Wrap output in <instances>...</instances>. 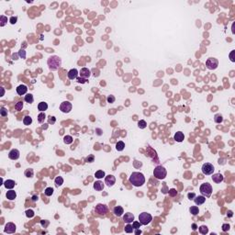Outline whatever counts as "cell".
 Segmentation results:
<instances>
[{"mask_svg": "<svg viewBox=\"0 0 235 235\" xmlns=\"http://www.w3.org/2000/svg\"><path fill=\"white\" fill-rule=\"evenodd\" d=\"M47 64L50 70L52 71H55L59 68L61 67L62 65V59L59 57V56H56V55H53V56H51V57L48 59L47 61Z\"/></svg>", "mask_w": 235, "mask_h": 235, "instance_id": "obj_2", "label": "cell"}, {"mask_svg": "<svg viewBox=\"0 0 235 235\" xmlns=\"http://www.w3.org/2000/svg\"><path fill=\"white\" fill-rule=\"evenodd\" d=\"M19 151L18 150H17V149H13V150H11L9 151V153H8V157H9V159L11 160H18V158H19Z\"/></svg>", "mask_w": 235, "mask_h": 235, "instance_id": "obj_12", "label": "cell"}, {"mask_svg": "<svg viewBox=\"0 0 235 235\" xmlns=\"http://www.w3.org/2000/svg\"><path fill=\"white\" fill-rule=\"evenodd\" d=\"M218 65H219V61L216 58L210 57L206 61V66L209 70H215L218 67Z\"/></svg>", "mask_w": 235, "mask_h": 235, "instance_id": "obj_6", "label": "cell"}, {"mask_svg": "<svg viewBox=\"0 0 235 235\" xmlns=\"http://www.w3.org/2000/svg\"><path fill=\"white\" fill-rule=\"evenodd\" d=\"M54 182H55L56 187H61V186L63 184V178L62 177V176H57V177L55 178Z\"/></svg>", "mask_w": 235, "mask_h": 235, "instance_id": "obj_30", "label": "cell"}, {"mask_svg": "<svg viewBox=\"0 0 235 235\" xmlns=\"http://www.w3.org/2000/svg\"><path fill=\"white\" fill-rule=\"evenodd\" d=\"M41 224H42V227H44V228H46L48 225L50 224V222H49V220H41Z\"/></svg>", "mask_w": 235, "mask_h": 235, "instance_id": "obj_51", "label": "cell"}, {"mask_svg": "<svg viewBox=\"0 0 235 235\" xmlns=\"http://www.w3.org/2000/svg\"><path fill=\"white\" fill-rule=\"evenodd\" d=\"M80 75H81V77H83V78H85L87 79L91 75V72H90V70H89L88 68H82L81 69V71H80Z\"/></svg>", "mask_w": 235, "mask_h": 235, "instance_id": "obj_16", "label": "cell"}, {"mask_svg": "<svg viewBox=\"0 0 235 235\" xmlns=\"http://www.w3.org/2000/svg\"><path fill=\"white\" fill-rule=\"evenodd\" d=\"M73 137L70 135L64 136V138H63V142H64L65 144H71V143L73 142Z\"/></svg>", "mask_w": 235, "mask_h": 235, "instance_id": "obj_26", "label": "cell"}, {"mask_svg": "<svg viewBox=\"0 0 235 235\" xmlns=\"http://www.w3.org/2000/svg\"><path fill=\"white\" fill-rule=\"evenodd\" d=\"M1 90H2V96H4V93H5V91H4V88L3 87H1Z\"/></svg>", "mask_w": 235, "mask_h": 235, "instance_id": "obj_58", "label": "cell"}, {"mask_svg": "<svg viewBox=\"0 0 235 235\" xmlns=\"http://www.w3.org/2000/svg\"><path fill=\"white\" fill-rule=\"evenodd\" d=\"M134 230V228L132 227V225H131V223H127L125 227V231L127 233H131L132 231Z\"/></svg>", "mask_w": 235, "mask_h": 235, "instance_id": "obj_33", "label": "cell"}, {"mask_svg": "<svg viewBox=\"0 0 235 235\" xmlns=\"http://www.w3.org/2000/svg\"><path fill=\"white\" fill-rule=\"evenodd\" d=\"M192 228H193V230H196L197 229H198V226H197V224H195V223H193L192 224Z\"/></svg>", "mask_w": 235, "mask_h": 235, "instance_id": "obj_55", "label": "cell"}, {"mask_svg": "<svg viewBox=\"0 0 235 235\" xmlns=\"http://www.w3.org/2000/svg\"><path fill=\"white\" fill-rule=\"evenodd\" d=\"M141 222L140 221H133V223H132V227L134 228V229H140V227H141Z\"/></svg>", "mask_w": 235, "mask_h": 235, "instance_id": "obj_47", "label": "cell"}, {"mask_svg": "<svg viewBox=\"0 0 235 235\" xmlns=\"http://www.w3.org/2000/svg\"><path fill=\"white\" fill-rule=\"evenodd\" d=\"M76 80H77V82H78V83H81V84H84V83H86V82H87V80H86V79L83 78V77H81V76H80V77H77V78H76Z\"/></svg>", "mask_w": 235, "mask_h": 235, "instance_id": "obj_50", "label": "cell"}, {"mask_svg": "<svg viewBox=\"0 0 235 235\" xmlns=\"http://www.w3.org/2000/svg\"><path fill=\"white\" fill-rule=\"evenodd\" d=\"M95 176L97 178V179H101V178H103L105 176V172L104 171H102V170H98V171L96 172Z\"/></svg>", "mask_w": 235, "mask_h": 235, "instance_id": "obj_32", "label": "cell"}, {"mask_svg": "<svg viewBox=\"0 0 235 235\" xmlns=\"http://www.w3.org/2000/svg\"><path fill=\"white\" fill-rule=\"evenodd\" d=\"M194 201H195V203L197 204V205H202V204L205 203L206 198L204 196H198V197H195Z\"/></svg>", "mask_w": 235, "mask_h": 235, "instance_id": "obj_22", "label": "cell"}, {"mask_svg": "<svg viewBox=\"0 0 235 235\" xmlns=\"http://www.w3.org/2000/svg\"><path fill=\"white\" fill-rule=\"evenodd\" d=\"M34 215H35V213H34V211L32 209H28V210H26V216L28 218H33Z\"/></svg>", "mask_w": 235, "mask_h": 235, "instance_id": "obj_40", "label": "cell"}, {"mask_svg": "<svg viewBox=\"0 0 235 235\" xmlns=\"http://www.w3.org/2000/svg\"><path fill=\"white\" fill-rule=\"evenodd\" d=\"M223 179H224V176H223L221 174H214V175H212V180H213V182H215L216 184L221 183V182L223 181Z\"/></svg>", "mask_w": 235, "mask_h": 235, "instance_id": "obj_18", "label": "cell"}, {"mask_svg": "<svg viewBox=\"0 0 235 235\" xmlns=\"http://www.w3.org/2000/svg\"><path fill=\"white\" fill-rule=\"evenodd\" d=\"M7 22V18L6 16H1L0 17V26L4 27L6 25V23Z\"/></svg>", "mask_w": 235, "mask_h": 235, "instance_id": "obj_35", "label": "cell"}, {"mask_svg": "<svg viewBox=\"0 0 235 235\" xmlns=\"http://www.w3.org/2000/svg\"><path fill=\"white\" fill-rule=\"evenodd\" d=\"M3 185H4V187H5L6 189H12V188L16 186V182H15L14 180L7 179V180H6L5 182L3 183Z\"/></svg>", "mask_w": 235, "mask_h": 235, "instance_id": "obj_17", "label": "cell"}, {"mask_svg": "<svg viewBox=\"0 0 235 235\" xmlns=\"http://www.w3.org/2000/svg\"><path fill=\"white\" fill-rule=\"evenodd\" d=\"M229 230H230V225L229 224L222 225V230H223V231H228Z\"/></svg>", "mask_w": 235, "mask_h": 235, "instance_id": "obj_52", "label": "cell"}, {"mask_svg": "<svg viewBox=\"0 0 235 235\" xmlns=\"http://www.w3.org/2000/svg\"><path fill=\"white\" fill-rule=\"evenodd\" d=\"M27 91H28V87H27L25 84H20V85H18L17 87V93H18V95H19V96L25 95L27 93Z\"/></svg>", "mask_w": 235, "mask_h": 235, "instance_id": "obj_15", "label": "cell"}, {"mask_svg": "<svg viewBox=\"0 0 235 235\" xmlns=\"http://www.w3.org/2000/svg\"><path fill=\"white\" fill-rule=\"evenodd\" d=\"M105 183L107 184L108 187H113L114 184L116 183V178L114 175H107L105 178Z\"/></svg>", "mask_w": 235, "mask_h": 235, "instance_id": "obj_11", "label": "cell"}, {"mask_svg": "<svg viewBox=\"0 0 235 235\" xmlns=\"http://www.w3.org/2000/svg\"><path fill=\"white\" fill-rule=\"evenodd\" d=\"M201 170H202V173H203L204 175H212L213 174L215 168L213 166V164H211L209 163H204L203 165H202Z\"/></svg>", "mask_w": 235, "mask_h": 235, "instance_id": "obj_7", "label": "cell"}, {"mask_svg": "<svg viewBox=\"0 0 235 235\" xmlns=\"http://www.w3.org/2000/svg\"><path fill=\"white\" fill-rule=\"evenodd\" d=\"M113 213H114L116 216L120 217L121 215L124 213L123 208H122V207H120V206H117V207H115V208H114V209H113Z\"/></svg>", "mask_w": 235, "mask_h": 235, "instance_id": "obj_21", "label": "cell"}, {"mask_svg": "<svg viewBox=\"0 0 235 235\" xmlns=\"http://www.w3.org/2000/svg\"><path fill=\"white\" fill-rule=\"evenodd\" d=\"M123 220H124V222H126V223H131L134 220V215L132 214V213H131V212L125 213V215L123 216Z\"/></svg>", "mask_w": 235, "mask_h": 235, "instance_id": "obj_13", "label": "cell"}, {"mask_svg": "<svg viewBox=\"0 0 235 235\" xmlns=\"http://www.w3.org/2000/svg\"><path fill=\"white\" fill-rule=\"evenodd\" d=\"M94 160H95V156L93 154H90V155H88V156L85 158V162L86 163H93Z\"/></svg>", "mask_w": 235, "mask_h": 235, "instance_id": "obj_44", "label": "cell"}, {"mask_svg": "<svg viewBox=\"0 0 235 235\" xmlns=\"http://www.w3.org/2000/svg\"><path fill=\"white\" fill-rule=\"evenodd\" d=\"M55 122H56V118H55V117L50 116V117L48 118V123H49V124H54Z\"/></svg>", "mask_w": 235, "mask_h": 235, "instance_id": "obj_42", "label": "cell"}, {"mask_svg": "<svg viewBox=\"0 0 235 235\" xmlns=\"http://www.w3.org/2000/svg\"><path fill=\"white\" fill-rule=\"evenodd\" d=\"M37 200H38V197H37V196H33V197H32V201L35 202V201H37Z\"/></svg>", "mask_w": 235, "mask_h": 235, "instance_id": "obj_56", "label": "cell"}, {"mask_svg": "<svg viewBox=\"0 0 235 235\" xmlns=\"http://www.w3.org/2000/svg\"><path fill=\"white\" fill-rule=\"evenodd\" d=\"M68 75V78L70 79V80H73V79H76L77 78V75H78V71L75 69V68H73V69H71L67 73Z\"/></svg>", "mask_w": 235, "mask_h": 235, "instance_id": "obj_14", "label": "cell"}, {"mask_svg": "<svg viewBox=\"0 0 235 235\" xmlns=\"http://www.w3.org/2000/svg\"><path fill=\"white\" fill-rule=\"evenodd\" d=\"M0 115L2 116V117H6V116L7 115V110L4 107H2L1 109H0Z\"/></svg>", "mask_w": 235, "mask_h": 235, "instance_id": "obj_45", "label": "cell"}, {"mask_svg": "<svg viewBox=\"0 0 235 235\" xmlns=\"http://www.w3.org/2000/svg\"><path fill=\"white\" fill-rule=\"evenodd\" d=\"M22 108H23V102L22 101H18L16 105H15V108L17 110H18V111H20L22 109Z\"/></svg>", "mask_w": 235, "mask_h": 235, "instance_id": "obj_41", "label": "cell"}, {"mask_svg": "<svg viewBox=\"0 0 235 235\" xmlns=\"http://www.w3.org/2000/svg\"><path fill=\"white\" fill-rule=\"evenodd\" d=\"M33 100H34V98H33V96L31 94H28L25 96V101H26L27 103H30H30L33 102Z\"/></svg>", "mask_w": 235, "mask_h": 235, "instance_id": "obj_34", "label": "cell"}, {"mask_svg": "<svg viewBox=\"0 0 235 235\" xmlns=\"http://www.w3.org/2000/svg\"><path fill=\"white\" fill-rule=\"evenodd\" d=\"M174 139H175V141H176L177 142H182L184 141V139H185V135H184L183 132L177 131L175 134V136H174Z\"/></svg>", "mask_w": 235, "mask_h": 235, "instance_id": "obj_19", "label": "cell"}, {"mask_svg": "<svg viewBox=\"0 0 235 235\" xmlns=\"http://www.w3.org/2000/svg\"><path fill=\"white\" fill-rule=\"evenodd\" d=\"M94 188L96 191H101L104 188V184L102 183L101 181H96L94 184Z\"/></svg>", "mask_w": 235, "mask_h": 235, "instance_id": "obj_23", "label": "cell"}, {"mask_svg": "<svg viewBox=\"0 0 235 235\" xmlns=\"http://www.w3.org/2000/svg\"><path fill=\"white\" fill-rule=\"evenodd\" d=\"M45 118H46L45 112H41V113L38 115V121H39L40 123H42V122H44Z\"/></svg>", "mask_w": 235, "mask_h": 235, "instance_id": "obj_31", "label": "cell"}, {"mask_svg": "<svg viewBox=\"0 0 235 235\" xmlns=\"http://www.w3.org/2000/svg\"><path fill=\"white\" fill-rule=\"evenodd\" d=\"M72 103H70L69 101H63L62 104L60 105V110L63 112V113H69L72 110Z\"/></svg>", "mask_w": 235, "mask_h": 235, "instance_id": "obj_8", "label": "cell"}, {"mask_svg": "<svg viewBox=\"0 0 235 235\" xmlns=\"http://www.w3.org/2000/svg\"><path fill=\"white\" fill-rule=\"evenodd\" d=\"M189 211H190V213H191L192 215H194V216H196V215H198L199 213V209L197 206L191 207V208L189 209Z\"/></svg>", "mask_w": 235, "mask_h": 235, "instance_id": "obj_27", "label": "cell"}, {"mask_svg": "<svg viewBox=\"0 0 235 235\" xmlns=\"http://www.w3.org/2000/svg\"><path fill=\"white\" fill-rule=\"evenodd\" d=\"M139 220H140L141 225H147L152 220V217H151V214H149L147 212H142L139 216Z\"/></svg>", "mask_w": 235, "mask_h": 235, "instance_id": "obj_5", "label": "cell"}, {"mask_svg": "<svg viewBox=\"0 0 235 235\" xmlns=\"http://www.w3.org/2000/svg\"><path fill=\"white\" fill-rule=\"evenodd\" d=\"M95 211H96L98 215L104 216V215H106L107 214V212H108V207H107L106 205H104V204H98V205L96 206Z\"/></svg>", "mask_w": 235, "mask_h": 235, "instance_id": "obj_9", "label": "cell"}, {"mask_svg": "<svg viewBox=\"0 0 235 235\" xmlns=\"http://www.w3.org/2000/svg\"><path fill=\"white\" fill-rule=\"evenodd\" d=\"M44 193H45V195H46L47 197H51L52 194H53V188H52V187H47L46 189H45Z\"/></svg>", "mask_w": 235, "mask_h": 235, "instance_id": "obj_38", "label": "cell"}, {"mask_svg": "<svg viewBox=\"0 0 235 235\" xmlns=\"http://www.w3.org/2000/svg\"><path fill=\"white\" fill-rule=\"evenodd\" d=\"M214 120L215 122H217V123H221L223 121V118H222V116L220 114H217V115H215Z\"/></svg>", "mask_w": 235, "mask_h": 235, "instance_id": "obj_37", "label": "cell"}, {"mask_svg": "<svg viewBox=\"0 0 235 235\" xmlns=\"http://www.w3.org/2000/svg\"><path fill=\"white\" fill-rule=\"evenodd\" d=\"M18 55H19L22 59H25V58H26V52H25L24 50L21 49V50H19V52H18Z\"/></svg>", "mask_w": 235, "mask_h": 235, "instance_id": "obj_48", "label": "cell"}, {"mask_svg": "<svg viewBox=\"0 0 235 235\" xmlns=\"http://www.w3.org/2000/svg\"><path fill=\"white\" fill-rule=\"evenodd\" d=\"M135 233H136V234H141V230H139V229H136Z\"/></svg>", "mask_w": 235, "mask_h": 235, "instance_id": "obj_57", "label": "cell"}, {"mask_svg": "<svg viewBox=\"0 0 235 235\" xmlns=\"http://www.w3.org/2000/svg\"><path fill=\"white\" fill-rule=\"evenodd\" d=\"M6 199H9V200H14L17 198V193L14 190L9 189V191H7L6 194Z\"/></svg>", "mask_w": 235, "mask_h": 235, "instance_id": "obj_20", "label": "cell"}, {"mask_svg": "<svg viewBox=\"0 0 235 235\" xmlns=\"http://www.w3.org/2000/svg\"><path fill=\"white\" fill-rule=\"evenodd\" d=\"M38 109L42 112H44L45 110L48 109V104L46 102H41L38 105Z\"/></svg>", "mask_w": 235, "mask_h": 235, "instance_id": "obj_24", "label": "cell"}, {"mask_svg": "<svg viewBox=\"0 0 235 235\" xmlns=\"http://www.w3.org/2000/svg\"><path fill=\"white\" fill-rule=\"evenodd\" d=\"M199 191L204 197H210L212 194V187L209 183H204L200 186Z\"/></svg>", "mask_w": 235, "mask_h": 235, "instance_id": "obj_4", "label": "cell"}, {"mask_svg": "<svg viewBox=\"0 0 235 235\" xmlns=\"http://www.w3.org/2000/svg\"><path fill=\"white\" fill-rule=\"evenodd\" d=\"M107 101H108V103H114V102H115V96H112V95H110V96H108Z\"/></svg>", "mask_w": 235, "mask_h": 235, "instance_id": "obj_46", "label": "cell"}, {"mask_svg": "<svg viewBox=\"0 0 235 235\" xmlns=\"http://www.w3.org/2000/svg\"><path fill=\"white\" fill-rule=\"evenodd\" d=\"M199 230L201 234H207L209 232V228L207 226H205V225H202V226L199 227Z\"/></svg>", "mask_w": 235, "mask_h": 235, "instance_id": "obj_29", "label": "cell"}, {"mask_svg": "<svg viewBox=\"0 0 235 235\" xmlns=\"http://www.w3.org/2000/svg\"><path fill=\"white\" fill-rule=\"evenodd\" d=\"M23 123H24V125H26V126L30 125V124L32 123V119L30 117V116H26V117H24V119H23Z\"/></svg>", "mask_w": 235, "mask_h": 235, "instance_id": "obj_28", "label": "cell"}, {"mask_svg": "<svg viewBox=\"0 0 235 235\" xmlns=\"http://www.w3.org/2000/svg\"><path fill=\"white\" fill-rule=\"evenodd\" d=\"M169 191V196L170 197H175L176 195H177V191H176V189H175V188H171L170 190H168Z\"/></svg>", "mask_w": 235, "mask_h": 235, "instance_id": "obj_43", "label": "cell"}, {"mask_svg": "<svg viewBox=\"0 0 235 235\" xmlns=\"http://www.w3.org/2000/svg\"><path fill=\"white\" fill-rule=\"evenodd\" d=\"M124 148H125V143L123 142V141H118L117 142V144H116V150L119 151H121L124 150Z\"/></svg>", "mask_w": 235, "mask_h": 235, "instance_id": "obj_25", "label": "cell"}, {"mask_svg": "<svg viewBox=\"0 0 235 235\" xmlns=\"http://www.w3.org/2000/svg\"><path fill=\"white\" fill-rule=\"evenodd\" d=\"M138 126H139V128H140V129H145V128L147 127L146 121H145V120H140V121L138 122Z\"/></svg>", "mask_w": 235, "mask_h": 235, "instance_id": "obj_36", "label": "cell"}, {"mask_svg": "<svg viewBox=\"0 0 235 235\" xmlns=\"http://www.w3.org/2000/svg\"><path fill=\"white\" fill-rule=\"evenodd\" d=\"M17 21H18V18H17V17H11L10 18H9V22H10L12 25L16 24Z\"/></svg>", "mask_w": 235, "mask_h": 235, "instance_id": "obj_49", "label": "cell"}, {"mask_svg": "<svg viewBox=\"0 0 235 235\" xmlns=\"http://www.w3.org/2000/svg\"><path fill=\"white\" fill-rule=\"evenodd\" d=\"M17 230V227L16 225L14 224V223H12V222H8V223H6L5 225V232L6 233H14Z\"/></svg>", "mask_w": 235, "mask_h": 235, "instance_id": "obj_10", "label": "cell"}, {"mask_svg": "<svg viewBox=\"0 0 235 235\" xmlns=\"http://www.w3.org/2000/svg\"><path fill=\"white\" fill-rule=\"evenodd\" d=\"M33 175H34V172H33L32 169H27L26 171H25V175H26L27 177H32Z\"/></svg>", "mask_w": 235, "mask_h": 235, "instance_id": "obj_39", "label": "cell"}, {"mask_svg": "<svg viewBox=\"0 0 235 235\" xmlns=\"http://www.w3.org/2000/svg\"><path fill=\"white\" fill-rule=\"evenodd\" d=\"M166 175H167L166 169L163 167V166H162V165H158L153 170V175L158 180L164 179V178L166 177Z\"/></svg>", "mask_w": 235, "mask_h": 235, "instance_id": "obj_3", "label": "cell"}, {"mask_svg": "<svg viewBox=\"0 0 235 235\" xmlns=\"http://www.w3.org/2000/svg\"><path fill=\"white\" fill-rule=\"evenodd\" d=\"M129 180L134 187H141L145 183V177L140 172H133L130 176Z\"/></svg>", "mask_w": 235, "mask_h": 235, "instance_id": "obj_1", "label": "cell"}, {"mask_svg": "<svg viewBox=\"0 0 235 235\" xmlns=\"http://www.w3.org/2000/svg\"><path fill=\"white\" fill-rule=\"evenodd\" d=\"M234 53H235V51H231V52H230V59L231 62H235Z\"/></svg>", "mask_w": 235, "mask_h": 235, "instance_id": "obj_53", "label": "cell"}, {"mask_svg": "<svg viewBox=\"0 0 235 235\" xmlns=\"http://www.w3.org/2000/svg\"><path fill=\"white\" fill-rule=\"evenodd\" d=\"M195 197H196V194L195 193H188V195H187V198L190 199V200L195 199Z\"/></svg>", "mask_w": 235, "mask_h": 235, "instance_id": "obj_54", "label": "cell"}]
</instances>
